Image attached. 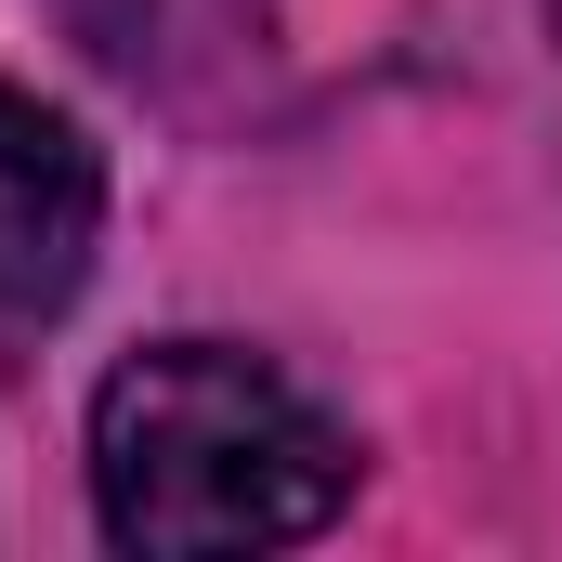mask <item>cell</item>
Returning a JSON list of instances; mask_svg holds the SVG:
<instances>
[{
	"mask_svg": "<svg viewBox=\"0 0 562 562\" xmlns=\"http://www.w3.org/2000/svg\"><path fill=\"white\" fill-rule=\"evenodd\" d=\"M92 236H105V170L79 119H53L40 92H0V353H26L79 301Z\"/></svg>",
	"mask_w": 562,
	"mask_h": 562,
	"instance_id": "7a4b0ae2",
	"label": "cell"
},
{
	"mask_svg": "<svg viewBox=\"0 0 562 562\" xmlns=\"http://www.w3.org/2000/svg\"><path fill=\"white\" fill-rule=\"evenodd\" d=\"M353 497V431L236 340H157L92 393V510L144 562L288 550Z\"/></svg>",
	"mask_w": 562,
	"mask_h": 562,
	"instance_id": "6da1fadb",
	"label": "cell"
}]
</instances>
